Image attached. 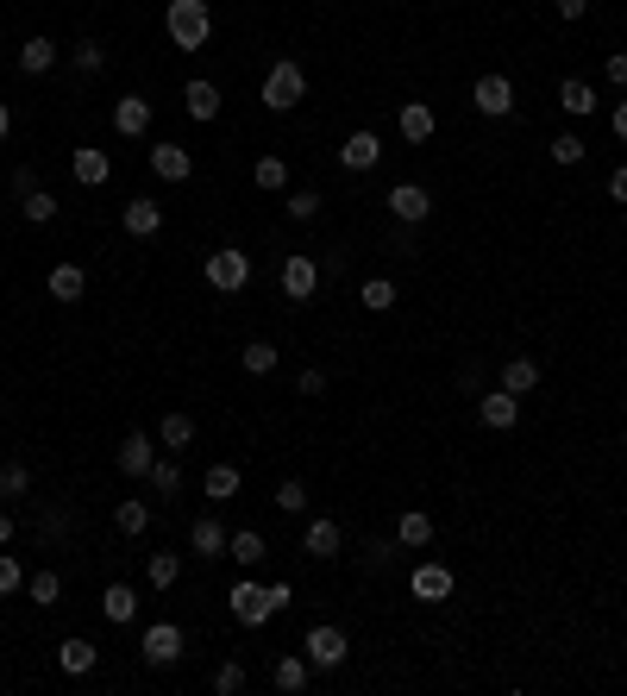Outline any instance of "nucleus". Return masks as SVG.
<instances>
[{
    "label": "nucleus",
    "instance_id": "obj_56",
    "mask_svg": "<svg viewBox=\"0 0 627 696\" xmlns=\"http://www.w3.org/2000/svg\"><path fill=\"white\" fill-rule=\"evenodd\" d=\"M7 132H13V107H7V101H0V138H7Z\"/></svg>",
    "mask_w": 627,
    "mask_h": 696
},
{
    "label": "nucleus",
    "instance_id": "obj_10",
    "mask_svg": "<svg viewBox=\"0 0 627 696\" xmlns=\"http://www.w3.org/2000/svg\"><path fill=\"white\" fill-rule=\"evenodd\" d=\"M383 164V138L377 132H352L339 145V170H352V176H364V170H377Z\"/></svg>",
    "mask_w": 627,
    "mask_h": 696
},
{
    "label": "nucleus",
    "instance_id": "obj_34",
    "mask_svg": "<svg viewBox=\"0 0 627 696\" xmlns=\"http://www.w3.org/2000/svg\"><path fill=\"white\" fill-rule=\"evenodd\" d=\"M145 483H151V490H157V496H164V502H170V496L182 490V464H176V458H157V464H151V471H145Z\"/></svg>",
    "mask_w": 627,
    "mask_h": 696
},
{
    "label": "nucleus",
    "instance_id": "obj_17",
    "mask_svg": "<svg viewBox=\"0 0 627 696\" xmlns=\"http://www.w3.org/2000/svg\"><path fill=\"white\" fill-rule=\"evenodd\" d=\"M151 176H164V182H189V176H195V157L182 151V145H151Z\"/></svg>",
    "mask_w": 627,
    "mask_h": 696
},
{
    "label": "nucleus",
    "instance_id": "obj_55",
    "mask_svg": "<svg viewBox=\"0 0 627 696\" xmlns=\"http://www.w3.org/2000/svg\"><path fill=\"white\" fill-rule=\"evenodd\" d=\"M0 546H13V515L0 508Z\"/></svg>",
    "mask_w": 627,
    "mask_h": 696
},
{
    "label": "nucleus",
    "instance_id": "obj_21",
    "mask_svg": "<svg viewBox=\"0 0 627 696\" xmlns=\"http://www.w3.org/2000/svg\"><path fill=\"white\" fill-rule=\"evenodd\" d=\"M559 107L571 113V120H590L602 101H596V88H590L584 76H565V82H559Z\"/></svg>",
    "mask_w": 627,
    "mask_h": 696
},
{
    "label": "nucleus",
    "instance_id": "obj_5",
    "mask_svg": "<svg viewBox=\"0 0 627 696\" xmlns=\"http://www.w3.org/2000/svg\"><path fill=\"white\" fill-rule=\"evenodd\" d=\"M276 609H270V596H264V584H251V577H239V584H232V621H239V628H264Z\"/></svg>",
    "mask_w": 627,
    "mask_h": 696
},
{
    "label": "nucleus",
    "instance_id": "obj_44",
    "mask_svg": "<svg viewBox=\"0 0 627 696\" xmlns=\"http://www.w3.org/2000/svg\"><path fill=\"white\" fill-rule=\"evenodd\" d=\"M19 590H26V565L13 552H0V596H19Z\"/></svg>",
    "mask_w": 627,
    "mask_h": 696
},
{
    "label": "nucleus",
    "instance_id": "obj_37",
    "mask_svg": "<svg viewBox=\"0 0 627 696\" xmlns=\"http://www.w3.org/2000/svg\"><path fill=\"white\" fill-rule=\"evenodd\" d=\"M26 596L38 602V609H51V602L63 596V571H38V577H26Z\"/></svg>",
    "mask_w": 627,
    "mask_h": 696
},
{
    "label": "nucleus",
    "instance_id": "obj_33",
    "mask_svg": "<svg viewBox=\"0 0 627 696\" xmlns=\"http://www.w3.org/2000/svg\"><path fill=\"white\" fill-rule=\"evenodd\" d=\"M251 182H258V189L264 195H276V189H289V164H283V157H258V164H251Z\"/></svg>",
    "mask_w": 627,
    "mask_h": 696
},
{
    "label": "nucleus",
    "instance_id": "obj_35",
    "mask_svg": "<svg viewBox=\"0 0 627 696\" xmlns=\"http://www.w3.org/2000/svg\"><path fill=\"white\" fill-rule=\"evenodd\" d=\"M145 577H151L157 590H170L176 577H182V552H151V559H145Z\"/></svg>",
    "mask_w": 627,
    "mask_h": 696
},
{
    "label": "nucleus",
    "instance_id": "obj_50",
    "mask_svg": "<svg viewBox=\"0 0 627 696\" xmlns=\"http://www.w3.org/2000/svg\"><path fill=\"white\" fill-rule=\"evenodd\" d=\"M32 189H38V170H32V164H19V170H13V195H19V201H26Z\"/></svg>",
    "mask_w": 627,
    "mask_h": 696
},
{
    "label": "nucleus",
    "instance_id": "obj_38",
    "mask_svg": "<svg viewBox=\"0 0 627 696\" xmlns=\"http://www.w3.org/2000/svg\"><path fill=\"white\" fill-rule=\"evenodd\" d=\"M584 138H577V132H559V138H552V164H559V170H577V164H584Z\"/></svg>",
    "mask_w": 627,
    "mask_h": 696
},
{
    "label": "nucleus",
    "instance_id": "obj_1",
    "mask_svg": "<svg viewBox=\"0 0 627 696\" xmlns=\"http://www.w3.org/2000/svg\"><path fill=\"white\" fill-rule=\"evenodd\" d=\"M164 32H170L176 51H207V44H214V7H207V0H170Z\"/></svg>",
    "mask_w": 627,
    "mask_h": 696
},
{
    "label": "nucleus",
    "instance_id": "obj_43",
    "mask_svg": "<svg viewBox=\"0 0 627 696\" xmlns=\"http://www.w3.org/2000/svg\"><path fill=\"white\" fill-rule=\"evenodd\" d=\"M276 508H283V515H308V483H276Z\"/></svg>",
    "mask_w": 627,
    "mask_h": 696
},
{
    "label": "nucleus",
    "instance_id": "obj_52",
    "mask_svg": "<svg viewBox=\"0 0 627 696\" xmlns=\"http://www.w3.org/2000/svg\"><path fill=\"white\" fill-rule=\"evenodd\" d=\"M552 7H559L565 19H584V13H590V0H552Z\"/></svg>",
    "mask_w": 627,
    "mask_h": 696
},
{
    "label": "nucleus",
    "instance_id": "obj_11",
    "mask_svg": "<svg viewBox=\"0 0 627 696\" xmlns=\"http://www.w3.org/2000/svg\"><path fill=\"white\" fill-rule=\"evenodd\" d=\"M339 546H345V533H339V521H327V515H314L308 527H301V552H308V559H339Z\"/></svg>",
    "mask_w": 627,
    "mask_h": 696
},
{
    "label": "nucleus",
    "instance_id": "obj_18",
    "mask_svg": "<svg viewBox=\"0 0 627 696\" xmlns=\"http://www.w3.org/2000/svg\"><path fill=\"white\" fill-rule=\"evenodd\" d=\"M57 665L69 671V678H88V671H95V665H101V646L76 634V640H63V646H57Z\"/></svg>",
    "mask_w": 627,
    "mask_h": 696
},
{
    "label": "nucleus",
    "instance_id": "obj_13",
    "mask_svg": "<svg viewBox=\"0 0 627 696\" xmlns=\"http://www.w3.org/2000/svg\"><path fill=\"white\" fill-rule=\"evenodd\" d=\"M477 414H483V427H496V433H508L521 421V396H508V389L496 383L490 396H477Z\"/></svg>",
    "mask_w": 627,
    "mask_h": 696
},
{
    "label": "nucleus",
    "instance_id": "obj_2",
    "mask_svg": "<svg viewBox=\"0 0 627 696\" xmlns=\"http://www.w3.org/2000/svg\"><path fill=\"white\" fill-rule=\"evenodd\" d=\"M301 101H308V69H301L295 57L270 63V76H264V107H270V113H289V107H301Z\"/></svg>",
    "mask_w": 627,
    "mask_h": 696
},
{
    "label": "nucleus",
    "instance_id": "obj_39",
    "mask_svg": "<svg viewBox=\"0 0 627 696\" xmlns=\"http://www.w3.org/2000/svg\"><path fill=\"white\" fill-rule=\"evenodd\" d=\"M157 439H164L170 452H182V446L195 439V421H189V414H164V427H157Z\"/></svg>",
    "mask_w": 627,
    "mask_h": 696
},
{
    "label": "nucleus",
    "instance_id": "obj_26",
    "mask_svg": "<svg viewBox=\"0 0 627 696\" xmlns=\"http://www.w3.org/2000/svg\"><path fill=\"white\" fill-rule=\"evenodd\" d=\"M182 107H189V120H201V126H207V120H214V113H220V88L195 76L189 88H182Z\"/></svg>",
    "mask_w": 627,
    "mask_h": 696
},
{
    "label": "nucleus",
    "instance_id": "obj_49",
    "mask_svg": "<svg viewBox=\"0 0 627 696\" xmlns=\"http://www.w3.org/2000/svg\"><path fill=\"white\" fill-rule=\"evenodd\" d=\"M602 76H609L615 88H627V51H609V63H602Z\"/></svg>",
    "mask_w": 627,
    "mask_h": 696
},
{
    "label": "nucleus",
    "instance_id": "obj_53",
    "mask_svg": "<svg viewBox=\"0 0 627 696\" xmlns=\"http://www.w3.org/2000/svg\"><path fill=\"white\" fill-rule=\"evenodd\" d=\"M609 201H627V164H621V170L609 176Z\"/></svg>",
    "mask_w": 627,
    "mask_h": 696
},
{
    "label": "nucleus",
    "instance_id": "obj_45",
    "mask_svg": "<svg viewBox=\"0 0 627 696\" xmlns=\"http://www.w3.org/2000/svg\"><path fill=\"white\" fill-rule=\"evenodd\" d=\"M239 690H245V665L226 659V665L214 671V696H239Z\"/></svg>",
    "mask_w": 627,
    "mask_h": 696
},
{
    "label": "nucleus",
    "instance_id": "obj_36",
    "mask_svg": "<svg viewBox=\"0 0 627 696\" xmlns=\"http://www.w3.org/2000/svg\"><path fill=\"white\" fill-rule=\"evenodd\" d=\"M239 364L251 370V377H270V370H276V345L270 339H251L245 352H239Z\"/></svg>",
    "mask_w": 627,
    "mask_h": 696
},
{
    "label": "nucleus",
    "instance_id": "obj_46",
    "mask_svg": "<svg viewBox=\"0 0 627 696\" xmlns=\"http://www.w3.org/2000/svg\"><path fill=\"white\" fill-rule=\"evenodd\" d=\"M26 220H32V226H51V220H57V195L32 189V195H26Z\"/></svg>",
    "mask_w": 627,
    "mask_h": 696
},
{
    "label": "nucleus",
    "instance_id": "obj_42",
    "mask_svg": "<svg viewBox=\"0 0 627 696\" xmlns=\"http://www.w3.org/2000/svg\"><path fill=\"white\" fill-rule=\"evenodd\" d=\"M26 490H32V471H26V464H0V496L19 502Z\"/></svg>",
    "mask_w": 627,
    "mask_h": 696
},
{
    "label": "nucleus",
    "instance_id": "obj_7",
    "mask_svg": "<svg viewBox=\"0 0 627 696\" xmlns=\"http://www.w3.org/2000/svg\"><path fill=\"white\" fill-rule=\"evenodd\" d=\"M138 653H145V665H176L182 659V628L176 621H151L145 640H138Z\"/></svg>",
    "mask_w": 627,
    "mask_h": 696
},
{
    "label": "nucleus",
    "instance_id": "obj_51",
    "mask_svg": "<svg viewBox=\"0 0 627 696\" xmlns=\"http://www.w3.org/2000/svg\"><path fill=\"white\" fill-rule=\"evenodd\" d=\"M264 596H270V609H276V615H283V609H289V596H295V590H289V584H270Z\"/></svg>",
    "mask_w": 627,
    "mask_h": 696
},
{
    "label": "nucleus",
    "instance_id": "obj_28",
    "mask_svg": "<svg viewBox=\"0 0 627 696\" xmlns=\"http://www.w3.org/2000/svg\"><path fill=\"white\" fill-rule=\"evenodd\" d=\"M396 546H408V552L433 546V515H421V508H408V515L396 521Z\"/></svg>",
    "mask_w": 627,
    "mask_h": 696
},
{
    "label": "nucleus",
    "instance_id": "obj_29",
    "mask_svg": "<svg viewBox=\"0 0 627 696\" xmlns=\"http://www.w3.org/2000/svg\"><path fill=\"white\" fill-rule=\"evenodd\" d=\"M113 527H120L126 540H138V533L151 527V508L138 502V496H120V502H113Z\"/></svg>",
    "mask_w": 627,
    "mask_h": 696
},
{
    "label": "nucleus",
    "instance_id": "obj_8",
    "mask_svg": "<svg viewBox=\"0 0 627 696\" xmlns=\"http://www.w3.org/2000/svg\"><path fill=\"white\" fill-rule=\"evenodd\" d=\"M433 214V195L421 189V182H396L389 189V220H402V226H421Z\"/></svg>",
    "mask_w": 627,
    "mask_h": 696
},
{
    "label": "nucleus",
    "instance_id": "obj_4",
    "mask_svg": "<svg viewBox=\"0 0 627 696\" xmlns=\"http://www.w3.org/2000/svg\"><path fill=\"white\" fill-rule=\"evenodd\" d=\"M207 283H214L220 295H239L245 283H251V258H245V251L239 245H220V251H207Z\"/></svg>",
    "mask_w": 627,
    "mask_h": 696
},
{
    "label": "nucleus",
    "instance_id": "obj_20",
    "mask_svg": "<svg viewBox=\"0 0 627 696\" xmlns=\"http://www.w3.org/2000/svg\"><path fill=\"white\" fill-rule=\"evenodd\" d=\"M189 546L201 552V559H226V546H232V533L214 521V515H201L195 527H189Z\"/></svg>",
    "mask_w": 627,
    "mask_h": 696
},
{
    "label": "nucleus",
    "instance_id": "obj_54",
    "mask_svg": "<svg viewBox=\"0 0 627 696\" xmlns=\"http://www.w3.org/2000/svg\"><path fill=\"white\" fill-rule=\"evenodd\" d=\"M615 138L627 145V101H615Z\"/></svg>",
    "mask_w": 627,
    "mask_h": 696
},
{
    "label": "nucleus",
    "instance_id": "obj_25",
    "mask_svg": "<svg viewBox=\"0 0 627 696\" xmlns=\"http://www.w3.org/2000/svg\"><path fill=\"white\" fill-rule=\"evenodd\" d=\"M44 289H51L57 301H82L88 295V270L82 264H57L51 276H44Z\"/></svg>",
    "mask_w": 627,
    "mask_h": 696
},
{
    "label": "nucleus",
    "instance_id": "obj_3",
    "mask_svg": "<svg viewBox=\"0 0 627 696\" xmlns=\"http://www.w3.org/2000/svg\"><path fill=\"white\" fill-rule=\"evenodd\" d=\"M301 659H308L314 671H339L345 659H352V640H345V628H308V640H301Z\"/></svg>",
    "mask_w": 627,
    "mask_h": 696
},
{
    "label": "nucleus",
    "instance_id": "obj_9",
    "mask_svg": "<svg viewBox=\"0 0 627 696\" xmlns=\"http://www.w3.org/2000/svg\"><path fill=\"white\" fill-rule=\"evenodd\" d=\"M314 289H320V264L308 258V251H289L283 258V295L289 301H314Z\"/></svg>",
    "mask_w": 627,
    "mask_h": 696
},
{
    "label": "nucleus",
    "instance_id": "obj_12",
    "mask_svg": "<svg viewBox=\"0 0 627 696\" xmlns=\"http://www.w3.org/2000/svg\"><path fill=\"white\" fill-rule=\"evenodd\" d=\"M113 464H120L126 477H145L151 464H157V439H151V433H126L120 452H113Z\"/></svg>",
    "mask_w": 627,
    "mask_h": 696
},
{
    "label": "nucleus",
    "instance_id": "obj_19",
    "mask_svg": "<svg viewBox=\"0 0 627 696\" xmlns=\"http://www.w3.org/2000/svg\"><path fill=\"white\" fill-rule=\"evenodd\" d=\"M69 170H76L82 189H101V182L113 176V157H107V151H95V145H82L76 157H69Z\"/></svg>",
    "mask_w": 627,
    "mask_h": 696
},
{
    "label": "nucleus",
    "instance_id": "obj_48",
    "mask_svg": "<svg viewBox=\"0 0 627 696\" xmlns=\"http://www.w3.org/2000/svg\"><path fill=\"white\" fill-rule=\"evenodd\" d=\"M295 389H301V396H320V389H327V370H320V364H308V370L295 377Z\"/></svg>",
    "mask_w": 627,
    "mask_h": 696
},
{
    "label": "nucleus",
    "instance_id": "obj_6",
    "mask_svg": "<svg viewBox=\"0 0 627 696\" xmlns=\"http://www.w3.org/2000/svg\"><path fill=\"white\" fill-rule=\"evenodd\" d=\"M471 107L483 113V120H508V113H515V82L508 76H483L471 88Z\"/></svg>",
    "mask_w": 627,
    "mask_h": 696
},
{
    "label": "nucleus",
    "instance_id": "obj_47",
    "mask_svg": "<svg viewBox=\"0 0 627 696\" xmlns=\"http://www.w3.org/2000/svg\"><path fill=\"white\" fill-rule=\"evenodd\" d=\"M320 207H327V201H320L314 189H295L289 195V220H320Z\"/></svg>",
    "mask_w": 627,
    "mask_h": 696
},
{
    "label": "nucleus",
    "instance_id": "obj_23",
    "mask_svg": "<svg viewBox=\"0 0 627 696\" xmlns=\"http://www.w3.org/2000/svg\"><path fill=\"white\" fill-rule=\"evenodd\" d=\"M308 678H314V665L301 659V653H289V659H276V671H270V684L283 690V696H301L308 690Z\"/></svg>",
    "mask_w": 627,
    "mask_h": 696
},
{
    "label": "nucleus",
    "instance_id": "obj_15",
    "mask_svg": "<svg viewBox=\"0 0 627 696\" xmlns=\"http://www.w3.org/2000/svg\"><path fill=\"white\" fill-rule=\"evenodd\" d=\"M126 232H132V239H157V232H164V201L132 195L126 201Z\"/></svg>",
    "mask_w": 627,
    "mask_h": 696
},
{
    "label": "nucleus",
    "instance_id": "obj_27",
    "mask_svg": "<svg viewBox=\"0 0 627 696\" xmlns=\"http://www.w3.org/2000/svg\"><path fill=\"white\" fill-rule=\"evenodd\" d=\"M414 596L421 602H446L452 596V571L446 565H414Z\"/></svg>",
    "mask_w": 627,
    "mask_h": 696
},
{
    "label": "nucleus",
    "instance_id": "obj_14",
    "mask_svg": "<svg viewBox=\"0 0 627 696\" xmlns=\"http://www.w3.org/2000/svg\"><path fill=\"white\" fill-rule=\"evenodd\" d=\"M113 132L120 138H145L151 132V101L145 95H120L113 101Z\"/></svg>",
    "mask_w": 627,
    "mask_h": 696
},
{
    "label": "nucleus",
    "instance_id": "obj_22",
    "mask_svg": "<svg viewBox=\"0 0 627 696\" xmlns=\"http://www.w3.org/2000/svg\"><path fill=\"white\" fill-rule=\"evenodd\" d=\"M502 389H508V396H533V389H540V364H533L527 352H515L502 364Z\"/></svg>",
    "mask_w": 627,
    "mask_h": 696
},
{
    "label": "nucleus",
    "instance_id": "obj_40",
    "mask_svg": "<svg viewBox=\"0 0 627 696\" xmlns=\"http://www.w3.org/2000/svg\"><path fill=\"white\" fill-rule=\"evenodd\" d=\"M364 308L370 314H389V308H396V283H389V276H370V283H364Z\"/></svg>",
    "mask_w": 627,
    "mask_h": 696
},
{
    "label": "nucleus",
    "instance_id": "obj_30",
    "mask_svg": "<svg viewBox=\"0 0 627 696\" xmlns=\"http://www.w3.org/2000/svg\"><path fill=\"white\" fill-rule=\"evenodd\" d=\"M201 490H207V502H232L239 496V464H207Z\"/></svg>",
    "mask_w": 627,
    "mask_h": 696
},
{
    "label": "nucleus",
    "instance_id": "obj_31",
    "mask_svg": "<svg viewBox=\"0 0 627 696\" xmlns=\"http://www.w3.org/2000/svg\"><path fill=\"white\" fill-rule=\"evenodd\" d=\"M226 559L239 565V571H258V565H264V533H251V527H245V533H232Z\"/></svg>",
    "mask_w": 627,
    "mask_h": 696
},
{
    "label": "nucleus",
    "instance_id": "obj_16",
    "mask_svg": "<svg viewBox=\"0 0 627 696\" xmlns=\"http://www.w3.org/2000/svg\"><path fill=\"white\" fill-rule=\"evenodd\" d=\"M57 57H63V44H57V38H44V32L19 44V69H26V76H51Z\"/></svg>",
    "mask_w": 627,
    "mask_h": 696
},
{
    "label": "nucleus",
    "instance_id": "obj_32",
    "mask_svg": "<svg viewBox=\"0 0 627 696\" xmlns=\"http://www.w3.org/2000/svg\"><path fill=\"white\" fill-rule=\"evenodd\" d=\"M101 615L113 621V628H126V621L138 615V596H132L126 584H107V596H101Z\"/></svg>",
    "mask_w": 627,
    "mask_h": 696
},
{
    "label": "nucleus",
    "instance_id": "obj_24",
    "mask_svg": "<svg viewBox=\"0 0 627 696\" xmlns=\"http://www.w3.org/2000/svg\"><path fill=\"white\" fill-rule=\"evenodd\" d=\"M396 126H402V138H408V145H427L439 120H433V107H427V101H408V107L396 113Z\"/></svg>",
    "mask_w": 627,
    "mask_h": 696
},
{
    "label": "nucleus",
    "instance_id": "obj_41",
    "mask_svg": "<svg viewBox=\"0 0 627 696\" xmlns=\"http://www.w3.org/2000/svg\"><path fill=\"white\" fill-rule=\"evenodd\" d=\"M69 63H76V69H82V76H101V69H107V51H101V44H95V38H82V44H76V51H69Z\"/></svg>",
    "mask_w": 627,
    "mask_h": 696
}]
</instances>
